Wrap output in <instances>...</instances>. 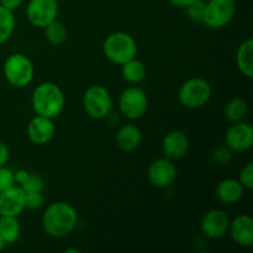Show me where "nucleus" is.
<instances>
[{"label": "nucleus", "instance_id": "nucleus-1", "mask_svg": "<svg viewBox=\"0 0 253 253\" xmlns=\"http://www.w3.org/2000/svg\"><path fill=\"white\" fill-rule=\"evenodd\" d=\"M78 224V212L71 204L57 202L48 205L42 216L44 232L53 239H62L71 234Z\"/></svg>", "mask_w": 253, "mask_h": 253}, {"label": "nucleus", "instance_id": "nucleus-2", "mask_svg": "<svg viewBox=\"0 0 253 253\" xmlns=\"http://www.w3.org/2000/svg\"><path fill=\"white\" fill-rule=\"evenodd\" d=\"M32 108L37 115L44 118H58L66 105V98L57 84L46 82L35 88L31 98Z\"/></svg>", "mask_w": 253, "mask_h": 253}, {"label": "nucleus", "instance_id": "nucleus-3", "mask_svg": "<svg viewBox=\"0 0 253 253\" xmlns=\"http://www.w3.org/2000/svg\"><path fill=\"white\" fill-rule=\"evenodd\" d=\"M103 51L109 61L123 66L130 59L136 58L137 43L135 39L126 32H114L104 41Z\"/></svg>", "mask_w": 253, "mask_h": 253}, {"label": "nucleus", "instance_id": "nucleus-4", "mask_svg": "<svg viewBox=\"0 0 253 253\" xmlns=\"http://www.w3.org/2000/svg\"><path fill=\"white\" fill-rule=\"evenodd\" d=\"M35 67L31 59L22 53H12L4 63V76L6 81L16 88H25L34 79Z\"/></svg>", "mask_w": 253, "mask_h": 253}, {"label": "nucleus", "instance_id": "nucleus-5", "mask_svg": "<svg viewBox=\"0 0 253 253\" xmlns=\"http://www.w3.org/2000/svg\"><path fill=\"white\" fill-rule=\"evenodd\" d=\"M83 106L85 113L95 120L108 118L113 109V98L108 89L103 85H91L83 95Z\"/></svg>", "mask_w": 253, "mask_h": 253}, {"label": "nucleus", "instance_id": "nucleus-6", "mask_svg": "<svg viewBox=\"0 0 253 253\" xmlns=\"http://www.w3.org/2000/svg\"><path fill=\"white\" fill-rule=\"evenodd\" d=\"M210 96L211 86L203 78H192L184 82L178 93L179 103L188 109L202 108L209 101Z\"/></svg>", "mask_w": 253, "mask_h": 253}, {"label": "nucleus", "instance_id": "nucleus-7", "mask_svg": "<svg viewBox=\"0 0 253 253\" xmlns=\"http://www.w3.org/2000/svg\"><path fill=\"white\" fill-rule=\"evenodd\" d=\"M236 14L235 0H208L205 2L203 22L209 29H222L234 19Z\"/></svg>", "mask_w": 253, "mask_h": 253}, {"label": "nucleus", "instance_id": "nucleus-8", "mask_svg": "<svg viewBox=\"0 0 253 253\" xmlns=\"http://www.w3.org/2000/svg\"><path fill=\"white\" fill-rule=\"evenodd\" d=\"M148 100L145 91L137 86H130L121 93L119 98V109L125 118L137 120L145 115Z\"/></svg>", "mask_w": 253, "mask_h": 253}, {"label": "nucleus", "instance_id": "nucleus-9", "mask_svg": "<svg viewBox=\"0 0 253 253\" xmlns=\"http://www.w3.org/2000/svg\"><path fill=\"white\" fill-rule=\"evenodd\" d=\"M58 9L57 0H29L26 16L30 24L39 29H44L47 25L57 19Z\"/></svg>", "mask_w": 253, "mask_h": 253}, {"label": "nucleus", "instance_id": "nucleus-10", "mask_svg": "<svg viewBox=\"0 0 253 253\" xmlns=\"http://www.w3.org/2000/svg\"><path fill=\"white\" fill-rule=\"evenodd\" d=\"M225 141L232 152H245L253 145V127L244 120L232 124L227 128Z\"/></svg>", "mask_w": 253, "mask_h": 253}, {"label": "nucleus", "instance_id": "nucleus-11", "mask_svg": "<svg viewBox=\"0 0 253 253\" xmlns=\"http://www.w3.org/2000/svg\"><path fill=\"white\" fill-rule=\"evenodd\" d=\"M147 177L153 187L168 188L177 178V168L169 158H157L148 167Z\"/></svg>", "mask_w": 253, "mask_h": 253}, {"label": "nucleus", "instance_id": "nucleus-12", "mask_svg": "<svg viewBox=\"0 0 253 253\" xmlns=\"http://www.w3.org/2000/svg\"><path fill=\"white\" fill-rule=\"evenodd\" d=\"M230 219L224 210L214 209L208 211L203 216L200 222V229L202 232L207 237L212 240L220 239L224 236L229 230Z\"/></svg>", "mask_w": 253, "mask_h": 253}, {"label": "nucleus", "instance_id": "nucleus-13", "mask_svg": "<svg viewBox=\"0 0 253 253\" xmlns=\"http://www.w3.org/2000/svg\"><path fill=\"white\" fill-rule=\"evenodd\" d=\"M25 209V190L21 187L14 185L0 193V216L17 217Z\"/></svg>", "mask_w": 253, "mask_h": 253}, {"label": "nucleus", "instance_id": "nucleus-14", "mask_svg": "<svg viewBox=\"0 0 253 253\" xmlns=\"http://www.w3.org/2000/svg\"><path fill=\"white\" fill-rule=\"evenodd\" d=\"M56 126L53 119L36 115L27 125V136L35 145H46L54 137Z\"/></svg>", "mask_w": 253, "mask_h": 253}, {"label": "nucleus", "instance_id": "nucleus-15", "mask_svg": "<svg viewBox=\"0 0 253 253\" xmlns=\"http://www.w3.org/2000/svg\"><path fill=\"white\" fill-rule=\"evenodd\" d=\"M229 234L232 241L242 247L253 245V219L250 215H239L229 225Z\"/></svg>", "mask_w": 253, "mask_h": 253}, {"label": "nucleus", "instance_id": "nucleus-16", "mask_svg": "<svg viewBox=\"0 0 253 253\" xmlns=\"http://www.w3.org/2000/svg\"><path fill=\"white\" fill-rule=\"evenodd\" d=\"M189 150V138L180 130L170 131L162 141V152L169 160H179L184 157Z\"/></svg>", "mask_w": 253, "mask_h": 253}, {"label": "nucleus", "instance_id": "nucleus-17", "mask_svg": "<svg viewBox=\"0 0 253 253\" xmlns=\"http://www.w3.org/2000/svg\"><path fill=\"white\" fill-rule=\"evenodd\" d=\"M116 145L124 152H131L140 146L142 140V133L140 128L135 125H124L116 133Z\"/></svg>", "mask_w": 253, "mask_h": 253}, {"label": "nucleus", "instance_id": "nucleus-18", "mask_svg": "<svg viewBox=\"0 0 253 253\" xmlns=\"http://www.w3.org/2000/svg\"><path fill=\"white\" fill-rule=\"evenodd\" d=\"M215 195L224 204H235L244 195V187L236 179H224L216 185Z\"/></svg>", "mask_w": 253, "mask_h": 253}, {"label": "nucleus", "instance_id": "nucleus-19", "mask_svg": "<svg viewBox=\"0 0 253 253\" xmlns=\"http://www.w3.org/2000/svg\"><path fill=\"white\" fill-rule=\"evenodd\" d=\"M236 63L240 72L247 78L253 77V40L249 39L239 47L236 53Z\"/></svg>", "mask_w": 253, "mask_h": 253}, {"label": "nucleus", "instance_id": "nucleus-20", "mask_svg": "<svg viewBox=\"0 0 253 253\" xmlns=\"http://www.w3.org/2000/svg\"><path fill=\"white\" fill-rule=\"evenodd\" d=\"M21 232V226L15 216H0V237L6 242V245H11L17 241Z\"/></svg>", "mask_w": 253, "mask_h": 253}, {"label": "nucleus", "instance_id": "nucleus-21", "mask_svg": "<svg viewBox=\"0 0 253 253\" xmlns=\"http://www.w3.org/2000/svg\"><path fill=\"white\" fill-rule=\"evenodd\" d=\"M121 74H123V78L125 79L127 83L137 84L145 79L146 67L141 61H138V59L136 58H132L128 62H126V63L123 64Z\"/></svg>", "mask_w": 253, "mask_h": 253}, {"label": "nucleus", "instance_id": "nucleus-22", "mask_svg": "<svg viewBox=\"0 0 253 253\" xmlns=\"http://www.w3.org/2000/svg\"><path fill=\"white\" fill-rule=\"evenodd\" d=\"M16 26L14 11L0 5V44L9 41Z\"/></svg>", "mask_w": 253, "mask_h": 253}, {"label": "nucleus", "instance_id": "nucleus-23", "mask_svg": "<svg viewBox=\"0 0 253 253\" xmlns=\"http://www.w3.org/2000/svg\"><path fill=\"white\" fill-rule=\"evenodd\" d=\"M247 103L241 98H235L230 100L224 108V115L229 123L235 124L242 121L247 114Z\"/></svg>", "mask_w": 253, "mask_h": 253}, {"label": "nucleus", "instance_id": "nucleus-24", "mask_svg": "<svg viewBox=\"0 0 253 253\" xmlns=\"http://www.w3.org/2000/svg\"><path fill=\"white\" fill-rule=\"evenodd\" d=\"M44 29H46L47 41L51 44H53V46H59V44L66 42L67 36H68V31H67L66 26H64L62 22L54 20L51 24L47 25Z\"/></svg>", "mask_w": 253, "mask_h": 253}, {"label": "nucleus", "instance_id": "nucleus-25", "mask_svg": "<svg viewBox=\"0 0 253 253\" xmlns=\"http://www.w3.org/2000/svg\"><path fill=\"white\" fill-rule=\"evenodd\" d=\"M204 10H205V1H203V0H195V1H193L189 6L185 7L188 19H189L190 21H194V22H203Z\"/></svg>", "mask_w": 253, "mask_h": 253}, {"label": "nucleus", "instance_id": "nucleus-26", "mask_svg": "<svg viewBox=\"0 0 253 253\" xmlns=\"http://www.w3.org/2000/svg\"><path fill=\"white\" fill-rule=\"evenodd\" d=\"M234 152L227 146H219L212 151V160L219 166H227L232 161Z\"/></svg>", "mask_w": 253, "mask_h": 253}, {"label": "nucleus", "instance_id": "nucleus-27", "mask_svg": "<svg viewBox=\"0 0 253 253\" xmlns=\"http://www.w3.org/2000/svg\"><path fill=\"white\" fill-rule=\"evenodd\" d=\"M20 187L25 192H42L44 189V182L41 175L39 174H29L25 182L20 184Z\"/></svg>", "mask_w": 253, "mask_h": 253}, {"label": "nucleus", "instance_id": "nucleus-28", "mask_svg": "<svg viewBox=\"0 0 253 253\" xmlns=\"http://www.w3.org/2000/svg\"><path fill=\"white\" fill-rule=\"evenodd\" d=\"M44 197L42 192H25V204L27 209L37 210L43 207Z\"/></svg>", "mask_w": 253, "mask_h": 253}, {"label": "nucleus", "instance_id": "nucleus-29", "mask_svg": "<svg viewBox=\"0 0 253 253\" xmlns=\"http://www.w3.org/2000/svg\"><path fill=\"white\" fill-rule=\"evenodd\" d=\"M16 184L14 178V172L5 166L0 167V193Z\"/></svg>", "mask_w": 253, "mask_h": 253}, {"label": "nucleus", "instance_id": "nucleus-30", "mask_svg": "<svg viewBox=\"0 0 253 253\" xmlns=\"http://www.w3.org/2000/svg\"><path fill=\"white\" fill-rule=\"evenodd\" d=\"M239 182L241 185L246 189H253V163H247L240 172V179Z\"/></svg>", "mask_w": 253, "mask_h": 253}, {"label": "nucleus", "instance_id": "nucleus-31", "mask_svg": "<svg viewBox=\"0 0 253 253\" xmlns=\"http://www.w3.org/2000/svg\"><path fill=\"white\" fill-rule=\"evenodd\" d=\"M24 4V0H0V5H2L6 9L15 11Z\"/></svg>", "mask_w": 253, "mask_h": 253}, {"label": "nucleus", "instance_id": "nucleus-32", "mask_svg": "<svg viewBox=\"0 0 253 253\" xmlns=\"http://www.w3.org/2000/svg\"><path fill=\"white\" fill-rule=\"evenodd\" d=\"M9 157H10L9 148H7V146L5 145L4 142L0 141V167L6 165L7 161H9Z\"/></svg>", "mask_w": 253, "mask_h": 253}, {"label": "nucleus", "instance_id": "nucleus-33", "mask_svg": "<svg viewBox=\"0 0 253 253\" xmlns=\"http://www.w3.org/2000/svg\"><path fill=\"white\" fill-rule=\"evenodd\" d=\"M29 174H30V173L26 172V170H24V169L16 170V172L14 173L15 183H17V184H22V183L25 182V179H26L27 175H29Z\"/></svg>", "mask_w": 253, "mask_h": 253}, {"label": "nucleus", "instance_id": "nucleus-34", "mask_svg": "<svg viewBox=\"0 0 253 253\" xmlns=\"http://www.w3.org/2000/svg\"><path fill=\"white\" fill-rule=\"evenodd\" d=\"M173 6L175 7H179V9H185L187 6H189L193 1L195 0H168Z\"/></svg>", "mask_w": 253, "mask_h": 253}, {"label": "nucleus", "instance_id": "nucleus-35", "mask_svg": "<svg viewBox=\"0 0 253 253\" xmlns=\"http://www.w3.org/2000/svg\"><path fill=\"white\" fill-rule=\"evenodd\" d=\"M64 253H79V250L78 249H74V247H72V249H66V250H64Z\"/></svg>", "mask_w": 253, "mask_h": 253}, {"label": "nucleus", "instance_id": "nucleus-36", "mask_svg": "<svg viewBox=\"0 0 253 253\" xmlns=\"http://www.w3.org/2000/svg\"><path fill=\"white\" fill-rule=\"evenodd\" d=\"M5 246H6V242H5L4 240H2L1 237H0V252H1L2 250L5 249Z\"/></svg>", "mask_w": 253, "mask_h": 253}]
</instances>
